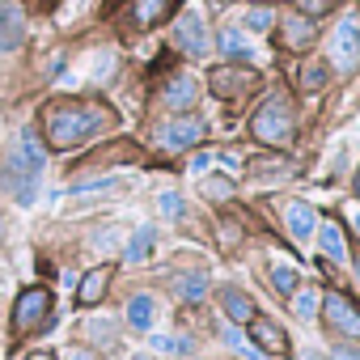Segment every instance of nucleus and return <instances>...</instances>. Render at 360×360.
Returning a JSON list of instances; mask_svg holds the SVG:
<instances>
[{"instance_id":"1","label":"nucleus","mask_w":360,"mask_h":360,"mask_svg":"<svg viewBox=\"0 0 360 360\" xmlns=\"http://www.w3.org/2000/svg\"><path fill=\"white\" fill-rule=\"evenodd\" d=\"M106 123V115L89 102H51L43 110V131L51 148H77L85 144L98 127Z\"/></svg>"},{"instance_id":"2","label":"nucleus","mask_w":360,"mask_h":360,"mask_svg":"<svg viewBox=\"0 0 360 360\" xmlns=\"http://www.w3.org/2000/svg\"><path fill=\"white\" fill-rule=\"evenodd\" d=\"M250 131H255V140H259V144H284V140L292 136V119H288V106H284L280 98H271L267 106H259V115H255Z\"/></svg>"},{"instance_id":"3","label":"nucleus","mask_w":360,"mask_h":360,"mask_svg":"<svg viewBox=\"0 0 360 360\" xmlns=\"http://www.w3.org/2000/svg\"><path fill=\"white\" fill-rule=\"evenodd\" d=\"M47 314H51V292H47L43 284H34V288H26V292L18 297V305H13V330L26 335V330L43 326Z\"/></svg>"},{"instance_id":"4","label":"nucleus","mask_w":360,"mask_h":360,"mask_svg":"<svg viewBox=\"0 0 360 360\" xmlns=\"http://www.w3.org/2000/svg\"><path fill=\"white\" fill-rule=\"evenodd\" d=\"M330 60H335L339 72L356 68V60H360V18L356 13H347L335 26V34H330Z\"/></svg>"},{"instance_id":"5","label":"nucleus","mask_w":360,"mask_h":360,"mask_svg":"<svg viewBox=\"0 0 360 360\" xmlns=\"http://www.w3.org/2000/svg\"><path fill=\"white\" fill-rule=\"evenodd\" d=\"M5 183H9V191H13V200H18V204H34V195H39V169H34V165H26L18 153H9Z\"/></svg>"},{"instance_id":"6","label":"nucleus","mask_w":360,"mask_h":360,"mask_svg":"<svg viewBox=\"0 0 360 360\" xmlns=\"http://www.w3.org/2000/svg\"><path fill=\"white\" fill-rule=\"evenodd\" d=\"M204 140V123L200 119H169L161 131H157V144L165 153H178V148H191Z\"/></svg>"},{"instance_id":"7","label":"nucleus","mask_w":360,"mask_h":360,"mask_svg":"<svg viewBox=\"0 0 360 360\" xmlns=\"http://www.w3.org/2000/svg\"><path fill=\"white\" fill-rule=\"evenodd\" d=\"M22 39H26V9L18 0H9V5H0V56L18 51Z\"/></svg>"},{"instance_id":"8","label":"nucleus","mask_w":360,"mask_h":360,"mask_svg":"<svg viewBox=\"0 0 360 360\" xmlns=\"http://www.w3.org/2000/svg\"><path fill=\"white\" fill-rule=\"evenodd\" d=\"M174 39H178V47H183L187 56H204L208 51V26H204V18L200 13H183L178 26H174Z\"/></svg>"},{"instance_id":"9","label":"nucleus","mask_w":360,"mask_h":360,"mask_svg":"<svg viewBox=\"0 0 360 360\" xmlns=\"http://www.w3.org/2000/svg\"><path fill=\"white\" fill-rule=\"evenodd\" d=\"M326 318H330V326H335V330H343V335L360 339V309H356L347 297L326 292Z\"/></svg>"},{"instance_id":"10","label":"nucleus","mask_w":360,"mask_h":360,"mask_svg":"<svg viewBox=\"0 0 360 360\" xmlns=\"http://www.w3.org/2000/svg\"><path fill=\"white\" fill-rule=\"evenodd\" d=\"M169 9H174V0H131V5H127V18H131L136 26H157V22H165Z\"/></svg>"},{"instance_id":"11","label":"nucleus","mask_w":360,"mask_h":360,"mask_svg":"<svg viewBox=\"0 0 360 360\" xmlns=\"http://www.w3.org/2000/svg\"><path fill=\"white\" fill-rule=\"evenodd\" d=\"M153 322H157V301L148 292H136L127 301V326L131 330H153Z\"/></svg>"},{"instance_id":"12","label":"nucleus","mask_w":360,"mask_h":360,"mask_svg":"<svg viewBox=\"0 0 360 360\" xmlns=\"http://www.w3.org/2000/svg\"><path fill=\"white\" fill-rule=\"evenodd\" d=\"M195 94H200V85H195V77H174L169 85H165V106L169 110H187L191 102H195Z\"/></svg>"},{"instance_id":"13","label":"nucleus","mask_w":360,"mask_h":360,"mask_svg":"<svg viewBox=\"0 0 360 360\" xmlns=\"http://www.w3.org/2000/svg\"><path fill=\"white\" fill-rule=\"evenodd\" d=\"M106 284H110V267H94V271L81 280L77 301H81V305H98V301H102V292H106Z\"/></svg>"},{"instance_id":"14","label":"nucleus","mask_w":360,"mask_h":360,"mask_svg":"<svg viewBox=\"0 0 360 360\" xmlns=\"http://www.w3.org/2000/svg\"><path fill=\"white\" fill-rule=\"evenodd\" d=\"M13 153H18V157H22L26 165H34V169L43 174V165H47V148L39 144V136H34V127H26V131H22V140L13 144Z\"/></svg>"},{"instance_id":"15","label":"nucleus","mask_w":360,"mask_h":360,"mask_svg":"<svg viewBox=\"0 0 360 360\" xmlns=\"http://www.w3.org/2000/svg\"><path fill=\"white\" fill-rule=\"evenodd\" d=\"M284 217H288V233H292L297 242H305V238L318 229V221H314V208H309V204H288V212H284Z\"/></svg>"},{"instance_id":"16","label":"nucleus","mask_w":360,"mask_h":360,"mask_svg":"<svg viewBox=\"0 0 360 360\" xmlns=\"http://www.w3.org/2000/svg\"><path fill=\"white\" fill-rule=\"evenodd\" d=\"M318 242H322V255H326V259H335V263L347 259V242H343V229H339L335 221H326V225L318 229Z\"/></svg>"},{"instance_id":"17","label":"nucleus","mask_w":360,"mask_h":360,"mask_svg":"<svg viewBox=\"0 0 360 360\" xmlns=\"http://www.w3.org/2000/svg\"><path fill=\"white\" fill-rule=\"evenodd\" d=\"M153 242H157V229L153 225H140L136 233H131V242H127V263H144L148 255H153Z\"/></svg>"},{"instance_id":"18","label":"nucleus","mask_w":360,"mask_h":360,"mask_svg":"<svg viewBox=\"0 0 360 360\" xmlns=\"http://www.w3.org/2000/svg\"><path fill=\"white\" fill-rule=\"evenodd\" d=\"M246 85H250V77H246V72H233V68H217V72H212V89H217L221 98L242 94Z\"/></svg>"},{"instance_id":"19","label":"nucleus","mask_w":360,"mask_h":360,"mask_svg":"<svg viewBox=\"0 0 360 360\" xmlns=\"http://www.w3.org/2000/svg\"><path fill=\"white\" fill-rule=\"evenodd\" d=\"M225 314H229L233 322H250V318H255V305H250V297H246V292L225 288Z\"/></svg>"},{"instance_id":"20","label":"nucleus","mask_w":360,"mask_h":360,"mask_svg":"<svg viewBox=\"0 0 360 360\" xmlns=\"http://www.w3.org/2000/svg\"><path fill=\"white\" fill-rule=\"evenodd\" d=\"M250 335H255L259 343H267L271 352H280V347H284V330H280L276 322H267V318H250Z\"/></svg>"},{"instance_id":"21","label":"nucleus","mask_w":360,"mask_h":360,"mask_svg":"<svg viewBox=\"0 0 360 360\" xmlns=\"http://www.w3.org/2000/svg\"><path fill=\"white\" fill-rule=\"evenodd\" d=\"M221 51H225V56H233V60H250V56H255V47L246 43V34H242V30H225V34H221Z\"/></svg>"},{"instance_id":"22","label":"nucleus","mask_w":360,"mask_h":360,"mask_svg":"<svg viewBox=\"0 0 360 360\" xmlns=\"http://www.w3.org/2000/svg\"><path fill=\"white\" fill-rule=\"evenodd\" d=\"M204 292H208V280H204V276H183V280H178V297L200 301Z\"/></svg>"},{"instance_id":"23","label":"nucleus","mask_w":360,"mask_h":360,"mask_svg":"<svg viewBox=\"0 0 360 360\" xmlns=\"http://www.w3.org/2000/svg\"><path fill=\"white\" fill-rule=\"evenodd\" d=\"M153 347L165 352V356H183L187 352V339H178V335H153Z\"/></svg>"},{"instance_id":"24","label":"nucleus","mask_w":360,"mask_h":360,"mask_svg":"<svg viewBox=\"0 0 360 360\" xmlns=\"http://www.w3.org/2000/svg\"><path fill=\"white\" fill-rule=\"evenodd\" d=\"M271 284H276V292L288 297V292L297 288V271H292V267H276V271H271Z\"/></svg>"},{"instance_id":"25","label":"nucleus","mask_w":360,"mask_h":360,"mask_svg":"<svg viewBox=\"0 0 360 360\" xmlns=\"http://www.w3.org/2000/svg\"><path fill=\"white\" fill-rule=\"evenodd\" d=\"M157 204H161V212H165L169 221H178V217H183V208H187V204H183V195H174V191H165Z\"/></svg>"},{"instance_id":"26","label":"nucleus","mask_w":360,"mask_h":360,"mask_svg":"<svg viewBox=\"0 0 360 360\" xmlns=\"http://www.w3.org/2000/svg\"><path fill=\"white\" fill-rule=\"evenodd\" d=\"M271 22H276L271 9H250V13H246V26H250V30H271Z\"/></svg>"},{"instance_id":"27","label":"nucleus","mask_w":360,"mask_h":360,"mask_svg":"<svg viewBox=\"0 0 360 360\" xmlns=\"http://www.w3.org/2000/svg\"><path fill=\"white\" fill-rule=\"evenodd\" d=\"M292 309H297V318H314V309H318V292H297Z\"/></svg>"},{"instance_id":"28","label":"nucleus","mask_w":360,"mask_h":360,"mask_svg":"<svg viewBox=\"0 0 360 360\" xmlns=\"http://www.w3.org/2000/svg\"><path fill=\"white\" fill-rule=\"evenodd\" d=\"M115 187V178H94V183H77L72 195H94V191H110Z\"/></svg>"},{"instance_id":"29","label":"nucleus","mask_w":360,"mask_h":360,"mask_svg":"<svg viewBox=\"0 0 360 360\" xmlns=\"http://www.w3.org/2000/svg\"><path fill=\"white\" fill-rule=\"evenodd\" d=\"M85 330H89V335H94V339H102V343H106V347H110V326H106V322H89V326H85Z\"/></svg>"},{"instance_id":"30","label":"nucleus","mask_w":360,"mask_h":360,"mask_svg":"<svg viewBox=\"0 0 360 360\" xmlns=\"http://www.w3.org/2000/svg\"><path fill=\"white\" fill-rule=\"evenodd\" d=\"M330 360H360V347H335Z\"/></svg>"},{"instance_id":"31","label":"nucleus","mask_w":360,"mask_h":360,"mask_svg":"<svg viewBox=\"0 0 360 360\" xmlns=\"http://www.w3.org/2000/svg\"><path fill=\"white\" fill-rule=\"evenodd\" d=\"M68 360H98V356H94V352H85V347H77V352H72Z\"/></svg>"},{"instance_id":"32","label":"nucleus","mask_w":360,"mask_h":360,"mask_svg":"<svg viewBox=\"0 0 360 360\" xmlns=\"http://www.w3.org/2000/svg\"><path fill=\"white\" fill-rule=\"evenodd\" d=\"M301 360H326V356H318V352H301Z\"/></svg>"},{"instance_id":"33","label":"nucleus","mask_w":360,"mask_h":360,"mask_svg":"<svg viewBox=\"0 0 360 360\" xmlns=\"http://www.w3.org/2000/svg\"><path fill=\"white\" fill-rule=\"evenodd\" d=\"M30 360H51V352H34V356H30Z\"/></svg>"},{"instance_id":"34","label":"nucleus","mask_w":360,"mask_h":360,"mask_svg":"<svg viewBox=\"0 0 360 360\" xmlns=\"http://www.w3.org/2000/svg\"><path fill=\"white\" fill-rule=\"evenodd\" d=\"M356 284H360V263H356Z\"/></svg>"},{"instance_id":"35","label":"nucleus","mask_w":360,"mask_h":360,"mask_svg":"<svg viewBox=\"0 0 360 360\" xmlns=\"http://www.w3.org/2000/svg\"><path fill=\"white\" fill-rule=\"evenodd\" d=\"M352 221H356V229H360V212H356V217H352Z\"/></svg>"},{"instance_id":"36","label":"nucleus","mask_w":360,"mask_h":360,"mask_svg":"<svg viewBox=\"0 0 360 360\" xmlns=\"http://www.w3.org/2000/svg\"><path fill=\"white\" fill-rule=\"evenodd\" d=\"M72 5H85V0H72Z\"/></svg>"},{"instance_id":"37","label":"nucleus","mask_w":360,"mask_h":360,"mask_svg":"<svg viewBox=\"0 0 360 360\" xmlns=\"http://www.w3.org/2000/svg\"><path fill=\"white\" fill-rule=\"evenodd\" d=\"M356 191H360V178H356Z\"/></svg>"}]
</instances>
